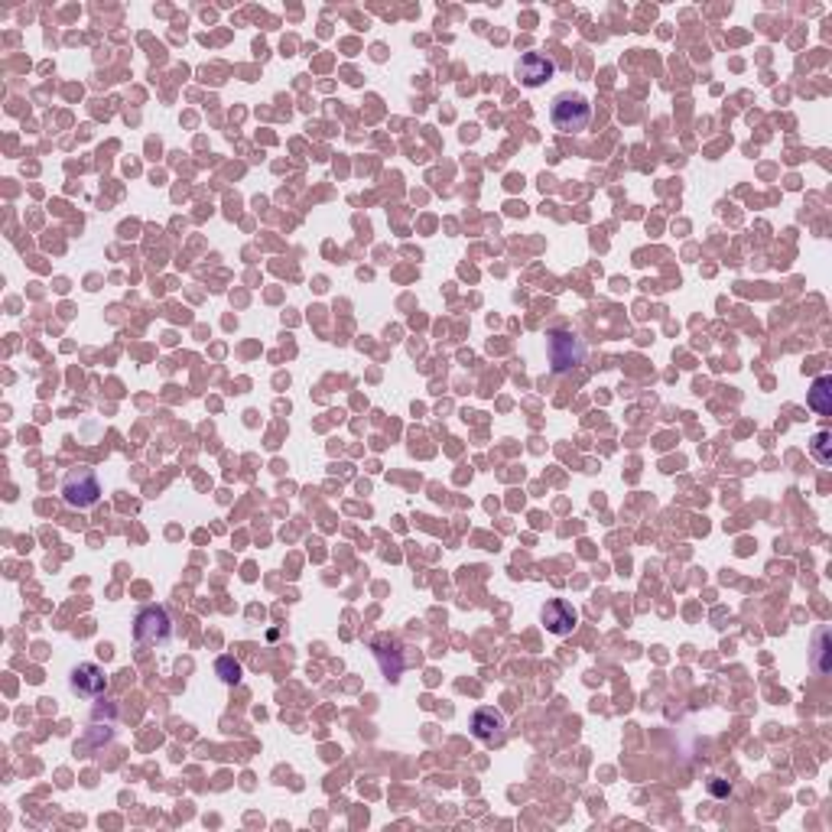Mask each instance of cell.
I'll list each match as a JSON object with an SVG mask.
<instances>
[{
	"mask_svg": "<svg viewBox=\"0 0 832 832\" xmlns=\"http://www.w3.org/2000/svg\"><path fill=\"white\" fill-rule=\"evenodd\" d=\"M62 498H65L69 508H79V510L95 508L98 498H101V485H98L95 472H91V468H75V472L65 475V482H62Z\"/></svg>",
	"mask_w": 832,
	"mask_h": 832,
	"instance_id": "1",
	"label": "cell"
},
{
	"mask_svg": "<svg viewBox=\"0 0 832 832\" xmlns=\"http://www.w3.org/2000/svg\"><path fill=\"white\" fill-rule=\"evenodd\" d=\"M553 127L562 133H579L588 127V117H592V107H588L586 98L579 95H560L553 101Z\"/></svg>",
	"mask_w": 832,
	"mask_h": 832,
	"instance_id": "2",
	"label": "cell"
},
{
	"mask_svg": "<svg viewBox=\"0 0 832 832\" xmlns=\"http://www.w3.org/2000/svg\"><path fill=\"white\" fill-rule=\"evenodd\" d=\"M133 638H137V644H143V648L167 644V640L173 638V622H169L167 608H159V605L143 608V612L137 614V622H133Z\"/></svg>",
	"mask_w": 832,
	"mask_h": 832,
	"instance_id": "3",
	"label": "cell"
},
{
	"mask_svg": "<svg viewBox=\"0 0 832 832\" xmlns=\"http://www.w3.org/2000/svg\"><path fill=\"white\" fill-rule=\"evenodd\" d=\"M546 351H550V365L556 374H566V371L579 368L582 358H586V345L579 342L572 332H550Z\"/></svg>",
	"mask_w": 832,
	"mask_h": 832,
	"instance_id": "4",
	"label": "cell"
},
{
	"mask_svg": "<svg viewBox=\"0 0 832 832\" xmlns=\"http://www.w3.org/2000/svg\"><path fill=\"white\" fill-rule=\"evenodd\" d=\"M553 72H556V65L540 53H524L517 59V79L524 81L527 88L544 85L546 79H553Z\"/></svg>",
	"mask_w": 832,
	"mask_h": 832,
	"instance_id": "5",
	"label": "cell"
},
{
	"mask_svg": "<svg viewBox=\"0 0 832 832\" xmlns=\"http://www.w3.org/2000/svg\"><path fill=\"white\" fill-rule=\"evenodd\" d=\"M72 690L79 692V696H88V699H98L101 692L107 690V676L101 666L95 664H81L72 670Z\"/></svg>",
	"mask_w": 832,
	"mask_h": 832,
	"instance_id": "6",
	"label": "cell"
},
{
	"mask_svg": "<svg viewBox=\"0 0 832 832\" xmlns=\"http://www.w3.org/2000/svg\"><path fill=\"white\" fill-rule=\"evenodd\" d=\"M504 716L498 709H478L472 716V732L485 745H501L504 742Z\"/></svg>",
	"mask_w": 832,
	"mask_h": 832,
	"instance_id": "7",
	"label": "cell"
},
{
	"mask_svg": "<svg viewBox=\"0 0 832 832\" xmlns=\"http://www.w3.org/2000/svg\"><path fill=\"white\" fill-rule=\"evenodd\" d=\"M576 618H579L576 608L570 602H562V598H553V602L544 605V624L553 634H570Z\"/></svg>",
	"mask_w": 832,
	"mask_h": 832,
	"instance_id": "8",
	"label": "cell"
},
{
	"mask_svg": "<svg viewBox=\"0 0 832 832\" xmlns=\"http://www.w3.org/2000/svg\"><path fill=\"white\" fill-rule=\"evenodd\" d=\"M806 400H810V407H813L819 416H829V413H832V377L829 374L816 377Z\"/></svg>",
	"mask_w": 832,
	"mask_h": 832,
	"instance_id": "9",
	"label": "cell"
},
{
	"mask_svg": "<svg viewBox=\"0 0 832 832\" xmlns=\"http://www.w3.org/2000/svg\"><path fill=\"white\" fill-rule=\"evenodd\" d=\"M813 456H816V462H819V465H832V436H829V430L816 433V436H813Z\"/></svg>",
	"mask_w": 832,
	"mask_h": 832,
	"instance_id": "10",
	"label": "cell"
},
{
	"mask_svg": "<svg viewBox=\"0 0 832 832\" xmlns=\"http://www.w3.org/2000/svg\"><path fill=\"white\" fill-rule=\"evenodd\" d=\"M215 670H219V676L225 680V683H237V680H241V664L231 660V657H219Z\"/></svg>",
	"mask_w": 832,
	"mask_h": 832,
	"instance_id": "11",
	"label": "cell"
},
{
	"mask_svg": "<svg viewBox=\"0 0 832 832\" xmlns=\"http://www.w3.org/2000/svg\"><path fill=\"white\" fill-rule=\"evenodd\" d=\"M709 790L716 793V797H728V784H722V780H712Z\"/></svg>",
	"mask_w": 832,
	"mask_h": 832,
	"instance_id": "12",
	"label": "cell"
}]
</instances>
